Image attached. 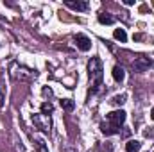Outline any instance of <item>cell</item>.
<instances>
[{
	"instance_id": "7c38bea8",
	"label": "cell",
	"mask_w": 154,
	"mask_h": 152,
	"mask_svg": "<svg viewBox=\"0 0 154 152\" xmlns=\"http://www.w3.org/2000/svg\"><path fill=\"white\" fill-rule=\"evenodd\" d=\"M113 38H115L116 41H120V43H125V41H127V34H125V31H124V29H115Z\"/></svg>"
},
{
	"instance_id": "d6986e66",
	"label": "cell",
	"mask_w": 154,
	"mask_h": 152,
	"mask_svg": "<svg viewBox=\"0 0 154 152\" xmlns=\"http://www.w3.org/2000/svg\"><path fill=\"white\" fill-rule=\"evenodd\" d=\"M63 152H77V150H75V149H72V147H66Z\"/></svg>"
},
{
	"instance_id": "9c48e42d",
	"label": "cell",
	"mask_w": 154,
	"mask_h": 152,
	"mask_svg": "<svg viewBox=\"0 0 154 152\" xmlns=\"http://www.w3.org/2000/svg\"><path fill=\"white\" fill-rule=\"evenodd\" d=\"M99 22L102 25H111V23H115V18L111 14H108V13H100L99 14Z\"/></svg>"
},
{
	"instance_id": "277c9868",
	"label": "cell",
	"mask_w": 154,
	"mask_h": 152,
	"mask_svg": "<svg viewBox=\"0 0 154 152\" xmlns=\"http://www.w3.org/2000/svg\"><path fill=\"white\" fill-rule=\"evenodd\" d=\"M74 41H75L77 48L82 50V52H88V50L91 48V39L88 38V36H84V34H75Z\"/></svg>"
},
{
	"instance_id": "5bb4252c",
	"label": "cell",
	"mask_w": 154,
	"mask_h": 152,
	"mask_svg": "<svg viewBox=\"0 0 154 152\" xmlns=\"http://www.w3.org/2000/svg\"><path fill=\"white\" fill-rule=\"evenodd\" d=\"M115 106H122L124 102H125V95H116V97H113V100H111Z\"/></svg>"
},
{
	"instance_id": "9a60e30c",
	"label": "cell",
	"mask_w": 154,
	"mask_h": 152,
	"mask_svg": "<svg viewBox=\"0 0 154 152\" xmlns=\"http://www.w3.org/2000/svg\"><path fill=\"white\" fill-rule=\"evenodd\" d=\"M36 147H38V152H48V150H47V145H45V141H43V140H38Z\"/></svg>"
},
{
	"instance_id": "7a4b0ae2",
	"label": "cell",
	"mask_w": 154,
	"mask_h": 152,
	"mask_svg": "<svg viewBox=\"0 0 154 152\" xmlns=\"http://www.w3.org/2000/svg\"><path fill=\"white\" fill-rule=\"evenodd\" d=\"M108 122L109 123H113L116 127H120L124 122H125V111H122V109H118V111H111V113H108Z\"/></svg>"
},
{
	"instance_id": "4fadbf2b",
	"label": "cell",
	"mask_w": 154,
	"mask_h": 152,
	"mask_svg": "<svg viewBox=\"0 0 154 152\" xmlns=\"http://www.w3.org/2000/svg\"><path fill=\"white\" fill-rule=\"evenodd\" d=\"M52 111H54V106H52L50 102H43V104H41V114H47V116H48Z\"/></svg>"
},
{
	"instance_id": "e0dca14e",
	"label": "cell",
	"mask_w": 154,
	"mask_h": 152,
	"mask_svg": "<svg viewBox=\"0 0 154 152\" xmlns=\"http://www.w3.org/2000/svg\"><path fill=\"white\" fill-rule=\"evenodd\" d=\"M4 106V93H2V90H0V108Z\"/></svg>"
},
{
	"instance_id": "8fae6325",
	"label": "cell",
	"mask_w": 154,
	"mask_h": 152,
	"mask_svg": "<svg viewBox=\"0 0 154 152\" xmlns=\"http://www.w3.org/2000/svg\"><path fill=\"white\" fill-rule=\"evenodd\" d=\"M59 104H61V108H63L65 111H74V108H75V102H74L72 99H63Z\"/></svg>"
},
{
	"instance_id": "6da1fadb",
	"label": "cell",
	"mask_w": 154,
	"mask_h": 152,
	"mask_svg": "<svg viewBox=\"0 0 154 152\" xmlns=\"http://www.w3.org/2000/svg\"><path fill=\"white\" fill-rule=\"evenodd\" d=\"M88 74H90V93L97 95L100 86H102V79H104V70H102V63L99 57H91L88 61Z\"/></svg>"
},
{
	"instance_id": "3957f363",
	"label": "cell",
	"mask_w": 154,
	"mask_h": 152,
	"mask_svg": "<svg viewBox=\"0 0 154 152\" xmlns=\"http://www.w3.org/2000/svg\"><path fill=\"white\" fill-rule=\"evenodd\" d=\"M151 59L149 57H143V56H140V57H136L134 61H133V68L136 70V72H145V70H149L151 68Z\"/></svg>"
},
{
	"instance_id": "ba28073f",
	"label": "cell",
	"mask_w": 154,
	"mask_h": 152,
	"mask_svg": "<svg viewBox=\"0 0 154 152\" xmlns=\"http://www.w3.org/2000/svg\"><path fill=\"white\" fill-rule=\"evenodd\" d=\"M140 147H142L140 141H136V140H129V141L125 143V152H138L140 150Z\"/></svg>"
},
{
	"instance_id": "5b68a950",
	"label": "cell",
	"mask_w": 154,
	"mask_h": 152,
	"mask_svg": "<svg viewBox=\"0 0 154 152\" xmlns=\"http://www.w3.org/2000/svg\"><path fill=\"white\" fill-rule=\"evenodd\" d=\"M32 122H34V125H38L41 131H50V120H48L47 114H34Z\"/></svg>"
},
{
	"instance_id": "8992f818",
	"label": "cell",
	"mask_w": 154,
	"mask_h": 152,
	"mask_svg": "<svg viewBox=\"0 0 154 152\" xmlns=\"http://www.w3.org/2000/svg\"><path fill=\"white\" fill-rule=\"evenodd\" d=\"M100 131H102L106 136H113V134H118V132H120V127H116V125L109 123V122H102V123H100Z\"/></svg>"
},
{
	"instance_id": "ffe728a7",
	"label": "cell",
	"mask_w": 154,
	"mask_h": 152,
	"mask_svg": "<svg viewBox=\"0 0 154 152\" xmlns=\"http://www.w3.org/2000/svg\"><path fill=\"white\" fill-rule=\"evenodd\" d=\"M151 118L154 120V108H152V111H151Z\"/></svg>"
},
{
	"instance_id": "2e32d148",
	"label": "cell",
	"mask_w": 154,
	"mask_h": 152,
	"mask_svg": "<svg viewBox=\"0 0 154 152\" xmlns=\"http://www.w3.org/2000/svg\"><path fill=\"white\" fill-rule=\"evenodd\" d=\"M41 93H43V97H52V90L50 88H43Z\"/></svg>"
},
{
	"instance_id": "52a82bcc",
	"label": "cell",
	"mask_w": 154,
	"mask_h": 152,
	"mask_svg": "<svg viewBox=\"0 0 154 152\" xmlns=\"http://www.w3.org/2000/svg\"><path fill=\"white\" fill-rule=\"evenodd\" d=\"M65 5L74 9V11H86L88 9V2H74V0H65Z\"/></svg>"
},
{
	"instance_id": "ac0fdd59",
	"label": "cell",
	"mask_w": 154,
	"mask_h": 152,
	"mask_svg": "<svg viewBox=\"0 0 154 152\" xmlns=\"http://www.w3.org/2000/svg\"><path fill=\"white\" fill-rule=\"evenodd\" d=\"M124 4H125V5H133V4H134V0H124Z\"/></svg>"
},
{
	"instance_id": "30bf717a",
	"label": "cell",
	"mask_w": 154,
	"mask_h": 152,
	"mask_svg": "<svg viewBox=\"0 0 154 152\" xmlns=\"http://www.w3.org/2000/svg\"><path fill=\"white\" fill-rule=\"evenodd\" d=\"M124 77H125V74H124V68L122 66H113V79H115L116 82H122L124 81Z\"/></svg>"
}]
</instances>
